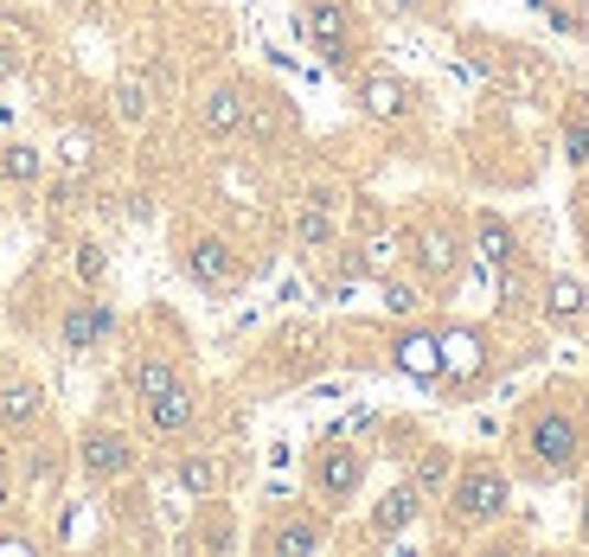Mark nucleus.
<instances>
[{
    "mask_svg": "<svg viewBox=\"0 0 589 557\" xmlns=\"http://www.w3.org/2000/svg\"><path fill=\"white\" fill-rule=\"evenodd\" d=\"M507 506H513V481L493 461H475V468H462L448 481V520L462 525V532H480V525L507 520Z\"/></svg>",
    "mask_w": 589,
    "mask_h": 557,
    "instance_id": "1",
    "label": "nucleus"
},
{
    "mask_svg": "<svg viewBox=\"0 0 589 557\" xmlns=\"http://www.w3.org/2000/svg\"><path fill=\"white\" fill-rule=\"evenodd\" d=\"M584 423L570 416L564 404H545L525 416V455L538 461V475H570L577 461H584Z\"/></svg>",
    "mask_w": 589,
    "mask_h": 557,
    "instance_id": "2",
    "label": "nucleus"
},
{
    "mask_svg": "<svg viewBox=\"0 0 589 557\" xmlns=\"http://www.w3.org/2000/svg\"><path fill=\"white\" fill-rule=\"evenodd\" d=\"M294 26H301V45L314 52V58H327V65H346L353 58V7L346 0H301V13H294Z\"/></svg>",
    "mask_w": 589,
    "mask_h": 557,
    "instance_id": "3",
    "label": "nucleus"
},
{
    "mask_svg": "<svg viewBox=\"0 0 589 557\" xmlns=\"http://www.w3.org/2000/svg\"><path fill=\"white\" fill-rule=\"evenodd\" d=\"M77 468H84V481L115 487V481H129V475L142 468V455H135V443H129L122 430H110V423H90V430L77 436Z\"/></svg>",
    "mask_w": 589,
    "mask_h": 557,
    "instance_id": "4",
    "label": "nucleus"
},
{
    "mask_svg": "<svg viewBox=\"0 0 589 557\" xmlns=\"http://www.w3.org/2000/svg\"><path fill=\"white\" fill-rule=\"evenodd\" d=\"M359 481H366V455L353 443H321L308 455V487H314L327 506H346V500L359 493Z\"/></svg>",
    "mask_w": 589,
    "mask_h": 557,
    "instance_id": "5",
    "label": "nucleus"
},
{
    "mask_svg": "<svg viewBox=\"0 0 589 557\" xmlns=\"http://www.w3.org/2000/svg\"><path fill=\"white\" fill-rule=\"evenodd\" d=\"M110 334H115V308H110V301H97V289H84V296L65 308V321H58V346H65L71 359L97 353Z\"/></svg>",
    "mask_w": 589,
    "mask_h": 557,
    "instance_id": "6",
    "label": "nucleus"
},
{
    "mask_svg": "<svg viewBox=\"0 0 589 557\" xmlns=\"http://www.w3.org/2000/svg\"><path fill=\"white\" fill-rule=\"evenodd\" d=\"M180 263H186V276H192L205 296H231V289H237V250H231L224 237H212V231L186 237Z\"/></svg>",
    "mask_w": 589,
    "mask_h": 557,
    "instance_id": "7",
    "label": "nucleus"
},
{
    "mask_svg": "<svg viewBox=\"0 0 589 557\" xmlns=\"http://www.w3.org/2000/svg\"><path fill=\"white\" fill-rule=\"evenodd\" d=\"M244 122H251V97H244L237 83H212V90L199 97V129H205L212 142H237Z\"/></svg>",
    "mask_w": 589,
    "mask_h": 557,
    "instance_id": "8",
    "label": "nucleus"
},
{
    "mask_svg": "<svg viewBox=\"0 0 589 557\" xmlns=\"http://www.w3.org/2000/svg\"><path fill=\"white\" fill-rule=\"evenodd\" d=\"M340 244V219H333V192L327 186H314L308 199H301V212H294V250H308V257H321Z\"/></svg>",
    "mask_w": 589,
    "mask_h": 557,
    "instance_id": "9",
    "label": "nucleus"
},
{
    "mask_svg": "<svg viewBox=\"0 0 589 557\" xmlns=\"http://www.w3.org/2000/svg\"><path fill=\"white\" fill-rule=\"evenodd\" d=\"M416 520H423V487L398 481L378 506H371V538H398V532H410Z\"/></svg>",
    "mask_w": 589,
    "mask_h": 557,
    "instance_id": "10",
    "label": "nucleus"
},
{
    "mask_svg": "<svg viewBox=\"0 0 589 557\" xmlns=\"http://www.w3.org/2000/svg\"><path fill=\"white\" fill-rule=\"evenodd\" d=\"M142 423L154 430V436H186V430L199 423V398H192L186 385H174V391H160V398H147L142 404Z\"/></svg>",
    "mask_w": 589,
    "mask_h": 557,
    "instance_id": "11",
    "label": "nucleus"
},
{
    "mask_svg": "<svg viewBox=\"0 0 589 557\" xmlns=\"http://www.w3.org/2000/svg\"><path fill=\"white\" fill-rule=\"evenodd\" d=\"M327 545V520H314V513H289L282 525H269V552L276 557H308Z\"/></svg>",
    "mask_w": 589,
    "mask_h": 557,
    "instance_id": "12",
    "label": "nucleus"
},
{
    "mask_svg": "<svg viewBox=\"0 0 589 557\" xmlns=\"http://www.w3.org/2000/svg\"><path fill=\"white\" fill-rule=\"evenodd\" d=\"M416 276H430V282H448L455 276V263H462V244H455V231H442V224H430L423 237H416Z\"/></svg>",
    "mask_w": 589,
    "mask_h": 557,
    "instance_id": "13",
    "label": "nucleus"
},
{
    "mask_svg": "<svg viewBox=\"0 0 589 557\" xmlns=\"http://www.w3.org/2000/svg\"><path fill=\"white\" fill-rule=\"evenodd\" d=\"M38 416H45V391L33 378H7L0 385V430H33Z\"/></svg>",
    "mask_w": 589,
    "mask_h": 557,
    "instance_id": "14",
    "label": "nucleus"
},
{
    "mask_svg": "<svg viewBox=\"0 0 589 557\" xmlns=\"http://www.w3.org/2000/svg\"><path fill=\"white\" fill-rule=\"evenodd\" d=\"M359 110L371 115V122H398V115H410V83H398V77H366L359 83Z\"/></svg>",
    "mask_w": 589,
    "mask_h": 557,
    "instance_id": "15",
    "label": "nucleus"
},
{
    "mask_svg": "<svg viewBox=\"0 0 589 557\" xmlns=\"http://www.w3.org/2000/svg\"><path fill=\"white\" fill-rule=\"evenodd\" d=\"M174 385H186V378H180V366H174L167 353H142V359L129 366V391H135V404L160 398V391H174Z\"/></svg>",
    "mask_w": 589,
    "mask_h": 557,
    "instance_id": "16",
    "label": "nucleus"
},
{
    "mask_svg": "<svg viewBox=\"0 0 589 557\" xmlns=\"http://www.w3.org/2000/svg\"><path fill=\"white\" fill-rule=\"evenodd\" d=\"M174 481H180L192 500H212V493L224 487V461H219V455H205V448H192V455L174 461Z\"/></svg>",
    "mask_w": 589,
    "mask_h": 557,
    "instance_id": "17",
    "label": "nucleus"
},
{
    "mask_svg": "<svg viewBox=\"0 0 589 557\" xmlns=\"http://www.w3.org/2000/svg\"><path fill=\"white\" fill-rule=\"evenodd\" d=\"M545 314H552L557 327L589 321V289L577 282V276H552V282H545Z\"/></svg>",
    "mask_w": 589,
    "mask_h": 557,
    "instance_id": "18",
    "label": "nucleus"
},
{
    "mask_svg": "<svg viewBox=\"0 0 589 557\" xmlns=\"http://www.w3.org/2000/svg\"><path fill=\"white\" fill-rule=\"evenodd\" d=\"M115 115H122L129 129H142L147 115H154V77H142V71L115 77Z\"/></svg>",
    "mask_w": 589,
    "mask_h": 557,
    "instance_id": "19",
    "label": "nucleus"
},
{
    "mask_svg": "<svg viewBox=\"0 0 589 557\" xmlns=\"http://www.w3.org/2000/svg\"><path fill=\"white\" fill-rule=\"evenodd\" d=\"M0 180L7 186H38L45 180V154L33 142H0Z\"/></svg>",
    "mask_w": 589,
    "mask_h": 557,
    "instance_id": "20",
    "label": "nucleus"
},
{
    "mask_svg": "<svg viewBox=\"0 0 589 557\" xmlns=\"http://www.w3.org/2000/svg\"><path fill=\"white\" fill-rule=\"evenodd\" d=\"M475 244H480V263H493V269H513V257H519V244H513V231H507V219H480V231H475Z\"/></svg>",
    "mask_w": 589,
    "mask_h": 557,
    "instance_id": "21",
    "label": "nucleus"
},
{
    "mask_svg": "<svg viewBox=\"0 0 589 557\" xmlns=\"http://www.w3.org/2000/svg\"><path fill=\"white\" fill-rule=\"evenodd\" d=\"M410 481L423 487V500L442 493V487L455 481V455H448V448H423V455H416V468H410Z\"/></svg>",
    "mask_w": 589,
    "mask_h": 557,
    "instance_id": "22",
    "label": "nucleus"
},
{
    "mask_svg": "<svg viewBox=\"0 0 589 557\" xmlns=\"http://www.w3.org/2000/svg\"><path fill=\"white\" fill-rule=\"evenodd\" d=\"M71 263H77V282H84V289H103V276H110V250H103L97 237H84Z\"/></svg>",
    "mask_w": 589,
    "mask_h": 557,
    "instance_id": "23",
    "label": "nucleus"
},
{
    "mask_svg": "<svg viewBox=\"0 0 589 557\" xmlns=\"http://www.w3.org/2000/svg\"><path fill=\"white\" fill-rule=\"evenodd\" d=\"M378 301H385V314H416V308H423V289L404 282V276H385V282H378Z\"/></svg>",
    "mask_w": 589,
    "mask_h": 557,
    "instance_id": "24",
    "label": "nucleus"
},
{
    "mask_svg": "<svg viewBox=\"0 0 589 557\" xmlns=\"http://www.w3.org/2000/svg\"><path fill=\"white\" fill-rule=\"evenodd\" d=\"M398 353H404V366H410V371H442V346H436V339L416 334V339H404Z\"/></svg>",
    "mask_w": 589,
    "mask_h": 557,
    "instance_id": "25",
    "label": "nucleus"
},
{
    "mask_svg": "<svg viewBox=\"0 0 589 557\" xmlns=\"http://www.w3.org/2000/svg\"><path fill=\"white\" fill-rule=\"evenodd\" d=\"M564 154H570L577 167H589V122H570V129H564Z\"/></svg>",
    "mask_w": 589,
    "mask_h": 557,
    "instance_id": "26",
    "label": "nucleus"
},
{
    "mask_svg": "<svg viewBox=\"0 0 589 557\" xmlns=\"http://www.w3.org/2000/svg\"><path fill=\"white\" fill-rule=\"evenodd\" d=\"M58 154H65V167H84V160H90V142H84V135H65Z\"/></svg>",
    "mask_w": 589,
    "mask_h": 557,
    "instance_id": "27",
    "label": "nucleus"
},
{
    "mask_svg": "<svg viewBox=\"0 0 589 557\" xmlns=\"http://www.w3.org/2000/svg\"><path fill=\"white\" fill-rule=\"evenodd\" d=\"M20 71V52H13V45H7V38H0V83H7V77Z\"/></svg>",
    "mask_w": 589,
    "mask_h": 557,
    "instance_id": "28",
    "label": "nucleus"
},
{
    "mask_svg": "<svg viewBox=\"0 0 589 557\" xmlns=\"http://www.w3.org/2000/svg\"><path fill=\"white\" fill-rule=\"evenodd\" d=\"M577 532H584V545H589V493H584V513H577Z\"/></svg>",
    "mask_w": 589,
    "mask_h": 557,
    "instance_id": "29",
    "label": "nucleus"
},
{
    "mask_svg": "<svg viewBox=\"0 0 589 557\" xmlns=\"http://www.w3.org/2000/svg\"><path fill=\"white\" fill-rule=\"evenodd\" d=\"M385 7H391V13H410V7H416V0H385Z\"/></svg>",
    "mask_w": 589,
    "mask_h": 557,
    "instance_id": "30",
    "label": "nucleus"
},
{
    "mask_svg": "<svg viewBox=\"0 0 589 557\" xmlns=\"http://www.w3.org/2000/svg\"><path fill=\"white\" fill-rule=\"evenodd\" d=\"M65 7H84V0H65Z\"/></svg>",
    "mask_w": 589,
    "mask_h": 557,
    "instance_id": "31",
    "label": "nucleus"
}]
</instances>
